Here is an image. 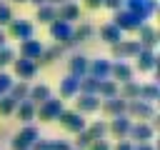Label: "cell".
Returning <instances> with one entry per match:
<instances>
[{
    "label": "cell",
    "mask_w": 160,
    "mask_h": 150,
    "mask_svg": "<svg viewBox=\"0 0 160 150\" xmlns=\"http://www.w3.org/2000/svg\"><path fill=\"white\" fill-rule=\"evenodd\" d=\"M15 108H18V102H15L10 95H0V115H2V118L12 115V112H15Z\"/></svg>",
    "instance_id": "cell-35"
},
{
    "label": "cell",
    "mask_w": 160,
    "mask_h": 150,
    "mask_svg": "<svg viewBox=\"0 0 160 150\" xmlns=\"http://www.w3.org/2000/svg\"><path fill=\"white\" fill-rule=\"evenodd\" d=\"M50 38L58 40V45H62L68 38H72V25L62 22V20H52L50 22Z\"/></svg>",
    "instance_id": "cell-23"
},
{
    "label": "cell",
    "mask_w": 160,
    "mask_h": 150,
    "mask_svg": "<svg viewBox=\"0 0 160 150\" xmlns=\"http://www.w3.org/2000/svg\"><path fill=\"white\" fill-rule=\"evenodd\" d=\"M28 90H30V82L15 80V82L10 85V90H8V95H10L15 102H22V100H28Z\"/></svg>",
    "instance_id": "cell-30"
},
{
    "label": "cell",
    "mask_w": 160,
    "mask_h": 150,
    "mask_svg": "<svg viewBox=\"0 0 160 150\" xmlns=\"http://www.w3.org/2000/svg\"><path fill=\"white\" fill-rule=\"evenodd\" d=\"M78 92H82V95H95V92H98V80H95V78H90V75L80 78Z\"/></svg>",
    "instance_id": "cell-34"
},
{
    "label": "cell",
    "mask_w": 160,
    "mask_h": 150,
    "mask_svg": "<svg viewBox=\"0 0 160 150\" xmlns=\"http://www.w3.org/2000/svg\"><path fill=\"white\" fill-rule=\"evenodd\" d=\"M100 100H110V98H118V82L115 80H98V92H95Z\"/></svg>",
    "instance_id": "cell-26"
},
{
    "label": "cell",
    "mask_w": 160,
    "mask_h": 150,
    "mask_svg": "<svg viewBox=\"0 0 160 150\" xmlns=\"http://www.w3.org/2000/svg\"><path fill=\"white\" fill-rule=\"evenodd\" d=\"M125 115L132 120V122H150L152 128L158 125L155 122V105H150V102H145V100H128V105H125Z\"/></svg>",
    "instance_id": "cell-1"
},
{
    "label": "cell",
    "mask_w": 160,
    "mask_h": 150,
    "mask_svg": "<svg viewBox=\"0 0 160 150\" xmlns=\"http://www.w3.org/2000/svg\"><path fill=\"white\" fill-rule=\"evenodd\" d=\"M28 2H32V5H35V8H40V5H45V2H48V0H28Z\"/></svg>",
    "instance_id": "cell-48"
},
{
    "label": "cell",
    "mask_w": 160,
    "mask_h": 150,
    "mask_svg": "<svg viewBox=\"0 0 160 150\" xmlns=\"http://www.w3.org/2000/svg\"><path fill=\"white\" fill-rule=\"evenodd\" d=\"M0 2H5V0H0Z\"/></svg>",
    "instance_id": "cell-50"
},
{
    "label": "cell",
    "mask_w": 160,
    "mask_h": 150,
    "mask_svg": "<svg viewBox=\"0 0 160 150\" xmlns=\"http://www.w3.org/2000/svg\"><path fill=\"white\" fill-rule=\"evenodd\" d=\"M132 75H135V70H132V65L125 62V60H115V62L110 65V80H115L118 85L132 80Z\"/></svg>",
    "instance_id": "cell-14"
},
{
    "label": "cell",
    "mask_w": 160,
    "mask_h": 150,
    "mask_svg": "<svg viewBox=\"0 0 160 150\" xmlns=\"http://www.w3.org/2000/svg\"><path fill=\"white\" fill-rule=\"evenodd\" d=\"M5 35L12 38V40H20V42L30 40V38H35V25L30 20H25V18H12L8 30H5Z\"/></svg>",
    "instance_id": "cell-4"
},
{
    "label": "cell",
    "mask_w": 160,
    "mask_h": 150,
    "mask_svg": "<svg viewBox=\"0 0 160 150\" xmlns=\"http://www.w3.org/2000/svg\"><path fill=\"white\" fill-rule=\"evenodd\" d=\"M88 62H90V58H85L82 52H75V55L68 60V75L85 78V75H88Z\"/></svg>",
    "instance_id": "cell-22"
},
{
    "label": "cell",
    "mask_w": 160,
    "mask_h": 150,
    "mask_svg": "<svg viewBox=\"0 0 160 150\" xmlns=\"http://www.w3.org/2000/svg\"><path fill=\"white\" fill-rule=\"evenodd\" d=\"M62 110H65V105H62L60 98H48L45 102H40L35 108V120H40V122H55Z\"/></svg>",
    "instance_id": "cell-3"
},
{
    "label": "cell",
    "mask_w": 160,
    "mask_h": 150,
    "mask_svg": "<svg viewBox=\"0 0 160 150\" xmlns=\"http://www.w3.org/2000/svg\"><path fill=\"white\" fill-rule=\"evenodd\" d=\"M55 15H58L55 20H62V22H70V25H72L75 20H80V5L72 2V0L65 2V5H58V8H55Z\"/></svg>",
    "instance_id": "cell-19"
},
{
    "label": "cell",
    "mask_w": 160,
    "mask_h": 150,
    "mask_svg": "<svg viewBox=\"0 0 160 150\" xmlns=\"http://www.w3.org/2000/svg\"><path fill=\"white\" fill-rule=\"evenodd\" d=\"M60 55H62V48L55 42V45H50V48H42V52H40V58L35 60V65L40 68V65H52L55 60H60Z\"/></svg>",
    "instance_id": "cell-25"
},
{
    "label": "cell",
    "mask_w": 160,
    "mask_h": 150,
    "mask_svg": "<svg viewBox=\"0 0 160 150\" xmlns=\"http://www.w3.org/2000/svg\"><path fill=\"white\" fill-rule=\"evenodd\" d=\"M78 85H80V78H75V75H65V78H60L58 98H60V100H72V98L78 95Z\"/></svg>",
    "instance_id": "cell-16"
},
{
    "label": "cell",
    "mask_w": 160,
    "mask_h": 150,
    "mask_svg": "<svg viewBox=\"0 0 160 150\" xmlns=\"http://www.w3.org/2000/svg\"><path fill=\"white\" fill-rule=\"evenodd\" d=\"M12 18H15V15H12L10 5H8V2H0V28L10 25V20H12Z\"/></svg>",
    "instance_id": "cell-38"
},
{
    "label": "cell",
    "mask_w": 160,
    "mask_h": 150,
    "mask_svg": "<svg viewBox=\"0 0 160 150\" xmlns=\"http://www.w3.org/2000/svg\"><path fill=\"white\" fill-rule=\"evenodd\" d=\"M15 82V78L10 75V72H5V70H0V95H8V90H10V85Z\"/></svg>",
    "instance_id": "cell-39"
},
{
    "label": "cell",
    "mask_w": 160,
    "mask_h": 150,
    "mask_svg": "<svg viewBox=\"0 0 160 150\" xmlns=\"http://www.w3.org/2000/svg\"><path fill=\"white\" fill-rule=\"evenodd\" d=\"M42 48H45V45H42L40 40H35V38L22 40V42H20V55H18V58H25V60H32V62H35V60L40 58Z\"/></svg>",
    "instance_id": "cell-21"
},
{
    "label": "cell",
    "mask_w": 160,
    "mask_h": 150,
    "mask_svg": "<svg viewBox=\"0 0 160 150\" xmlns=\"http://www.w3.org/2000/svg\"><path fill=\"white\" fill-rule=\"evenodd\" d=\"M118 95H120L122 100H138V95H140V82H138V80H128V82L118 85Z\"/></svg>",
    "instance_id": "cell-29"
},
{
    "label": "cell",
    "mask_w": 160,
    "mask_h": 150,
    "mask_svg": "<svg viewBox=\"0 0 160 150\" xmlns=\"http://www.w3.org/2000/svg\"><path fill=\"white\" fill-rule=\"evenodd\" d=\"M38 138H40L38 125L28 122V125H22V128L12 135V140H10V150H30V145H32Z\"/></svg>",
    "instance_id": "cell-2"
},
{
    "label": "cell",
    "mask_w": 160,
    "mask_h": 150,
    "mask_svg": "<svg viewBox=\"0 0 160 150\" xmlns=\"http://www.w3.org/2000/svg\"><path fill=\"white\" fill-rule=\"evenodd\" d=\"M95 35V28L90 25V22H80L78 28H72V38L78 40V42H85V40H90Z\"/></svg>",
    "instance_id": "cell-33"
},
{
    "label": "cell",
    "mask_w": 160,
    "mask_h": 150,
    "mask_svg": "<svg viewBox=\"0 0 160 150\" xmlns=\"http://www.w3.org/2000/svg\"><path fill=\"white\" fill-rule=\"evenodd\" d=\"M15 58H18V52H15L12 48H8V45H5V48H0V70H2V68H8V65H12V60H15Z\"/></svg>",
    "instance_id": "cell-37"
},
{
    "label": "cell",
    "mask_w": 160,
    "mask_h": 150,
    "mask_svg": "<svg viewBox=\"0 0 160 150\" xmlns=\"http://www.w3.org/2000/svg\"><path fill=\"white\" fill-rule=\"evenodd\" d=\"M138 100H145V102H155V100H160V88H158V82H140V95H138Z\"/></svg>",
    "instance_id": "cell-27"
},
{
    "label": "cell",
    "mask_w": 160,
    "mask_h": 150,
    "mask_svg": "<svg viewBox=\"0 0 160 150\" xmlns=\"http://www.w3.org/2000/svg\"><path fill=\"white\" fill-rule=\"evenodd\" d=\"M8 45V35H5V30L0 28V48H5Z\"/></svg>",
    "instance_id": "cell-46"
},
{
    "label": "cell",
    "mask_w": 160,
    "mask_h": 150,
    "mask_svg": "<svg viewBox=\"0 0 160 150\" xmlns=\"http://www.w3.org/2000/svg\"><path fill=\"white\" fill-rule=\"evenodd\" d=\"M50 150H72L68 140H50Z\"/></svg>",
    "instance_id": "cell-41"
},
{
    "label": "cell",
    "mask_w": 160,
    "mask_h": 150,
    "mask_svg": "<svg viewBox=\"0 0 160 150\" xmlns=\"http://www.w3.org/2000/svg\"><path fill=\"white\" fill-rule=\"evenodd\" d=\"M95 32H98V35H100V40H102V42H108V45H115V42L125 40V32H122L120 28H115L112 22L100 25V30H95Z\"/></svg>",
    "instance_id": "cell-20"
},
{
    "label": "cell",
    "mask_w": 160,
    "mask_h": 150,
    "mask_svg": "<svg viewBox=\"0 0 160 150\" xmlns=\"http://www.w3.org/2000/svg\"><path fill=\"white\" fill-rule=\"evenodd\" d=\"M125 105H128V100H122L120 95H118V98H110V100H100V110H102L105 118L125 115Z\"/></svg>",
    "instance_id": "cell-18"
},
{
    "label": "cell",
    "mask_w": 160,
    "mask_h": 150,
    "mask_svg": "<svg viewBox=\"0 0 160 150\" xmlns=\"http://www.w3.org/2000/svg\"><path fill=\"white\" fill-rule=\"evenodd\" d=\"M88 150H110V142L108 140H92L88 145Z\"/></svg>",
    "instance_id": "cell-42"
},
{
    "label": "cell",
    "mask_w": 160,
    "mask_h": 150,
    "mask_svg": "<svg viewBox=\"0 0 160 150\" xmlns=\"http://www.w3.org/2000/svg\"><path fill=\"white\" fill-rule=\"evenodd\" d=\"M140 52V45H138V40H120V42H115V45H110V55H112V60H132L135 55Z\"/></svg>",
    "instance_id": "cell-7"
},
{
    "label": "cell",
    "mask_w": 160,
    "mask_h": 150,
    "mask_svg": "<svg viewBox=\"0 0 160 150\" xmlns=\"http://www.w3.org/2000/svg\"><path fill=\"white\" fill-rule=\"evenodd\" d=\"M55 18H58V15H55V8H52V5H48V2H45V5H40V8L35 10V20H40L42 25H50Z\"/></svg>",
    "instance_id": "cell-32"
},
{
    "label": "cell",
    "mask_w": 160,
    "mask_h": 150,
    "mask_svg": "<svg viewBox=\"0 0 160 150\" xmlns=\"http://www.w3.org/2000/svg\"><path fill=\"white\" fill-rule=\"evenodd\" d=\"M85 132L90 135V140H105V135H108V120H92V122H88Z\"/></svg>",
    "instance_id": "cell-28"
},
{
    "label": "cell",
    "mask_w": 160,
    "mask_h": 150,
    "mask_svg": "<svg viewBox=\"0 0 160 150\" xmlns=\"http://www.w3.org/2000/svg\"><path fill=\"white\" fill-rule=\"evenodd\" d=\"M65 2H70V0H48V5H52V8H58V5H65Z\"/></svg>",
    "instance_id": "cell-47"
},
{
    "label": "cell",
    "mask_w": 160,
    "mask_h": 150,
    "mask_svg": "<svg viewBox=\"0 0 160 150\" xmlns=\"http://www.w3.org/2000/svg\"><path fill=\"white\" fill-rule=\"evenodd\" d=\"M135 32H138V45H140V48H145V50H155V45H158V40H160V35H158V30H155L150 22L140 25Z\"/></svg>",
    "instance_id": "cell-12"
},
{
    "label": "cell",
    "mask_w": 160,
    "mask_h": 150,
    "mask_svg": "<svg viewBox=\"0 0 160 150\" xmlns=\"http://www.w3.org/2000/svg\"><path fill=\"white\" fill-rule=\"evenodd\" d=\"M15 115H18V120H22V122L28 125V122L35 120V105H32L30 100H22V102H18V108H15Z\"/></svg>",
    "instance_id": "cell-31"
},
{
    "label": "cell",
    "mask_w": 160,
    "mask_h": 150,
    "mask_svg": "<svg viewBox=\"0 0 160 150\" xmlns=\"http://www.w3.org/2000/svg\"><path fill=\"white\" fill-rule=\"evenodd\" d=\"M102 8H108V10H122L125 8V0H102Z\"/></svg>",
    "instance_id": "cell-40"
},
{
    "label": "cell",
    "mask_w": 160,
    "mask_h": 150,
    "mask_svg": "<svg viewBox=\"0 0 160 150\" xmlns=\"http://www.w3.org/2000/svg\"><path fill=\"white\" fill-rule=\"evenodd\" d=\"M92 140H90V135L85 132V130H80V132H75V140L70 142L72 145V150H88V145H90Z\"/></svg>",
    "instance_id": "cell-36"
},
{
    "label": "cell",
    "mask_w": 160,
    "mask_h": 150,
    "mask_svg": "<svg viewBox=\"0 0 160 150\" xmlns=\"http://www.w3.org/2000/svg\"><path fill=\"white\" fill-rule=\"evenodd\" d=\"M155 138V128L150 125V122H132L130 125V130H128V140L130 142H150Z\"/></svg>",
    "instance_id": "cell-9"
},
{
    "label": "cell",
    "mask_w": 160,
    "mask_h": 150,
    "mask_svg": "<svg viewBox=\"0 0 160 150\" xmlns=\"http://www.w3.org/2000/svg\"><path fill=\"white\" fill-rule=\"evenodd\" d=\"M110 150H132V142L130 140H118L115 145H110Z\"/></svg>",
    "instance_id": "cell-43"
},
{
    "label": "cell",
    "mask_w": 160,
    "mask_h": 150,
    "mask_svg": "<svg viewBox=\"0 0 160 150\" xmlns=\"http://www.w3.org/2000/svg\"><path fill=\"white\" fill-rule=\"evenodd\" d=\"M115 28H120L122 32H130V30H138L140 25H145L148 20H142L140 15H135V12H130V10H115V15H112V20H110Z\"/></svg>",
    "instance_id": "cell-5"
},
{
    "label": "cell",
    "mask_w": 160,
    "mask_h": 150,
    "mask_svg": "<svg viewBox=\"0 0 160 150\" xmlns=\"http://www.w3.org/2000/svg\"><path fill=\"white\" fill-rule=\"evenodd\" d=\"M48 98H52V92H50V88L45 85V82H35V85H30V90H28V100L38 108L40 102H45Z\"/></svg>",
    "instance_id": "cell-24"
},
{
    "label": "cell",
    "mask_w": 160,
    "mask_h": 150,
    "mask_svg": "<svg viewBox=\"0 0 160 150\" xmlns=\"http://www.w3.org/2000/svg\"><path fill=\"white\" fill-rule=\"evenodd\" d=\"M12 2H28V0H12Z\"/></svg>",
    "instance_id": "cell-49"
},
{
    "label": "cell",
    "mask_w": 160,
    "mask_h": 150,
    "mask_svg": "<svg viewBox=\"0 0 160 150\" xmlns=\"http://www.w3.org/2000/svg\"><path fill=\"white\" fill-rule=\"evenodd\" d=\"M132 60H135L132 70H138V72H152V70L158 68V55H155V50L140 48V52H138Z\"/></svg>",
    "instance_id": "cell-10"
},
{
    "label": "cell",
    "mask_w": 160,
    "mask_h": 150,
    "mask_svg": "<svg viewBox=\"0 0 160 150\" xmlns=\"http://www.w3.org/2000/svg\"><path fill=\"white\" fill-rule=\"evenodd\" d=\"M125 10L140 15L142 20H150L158 12V0H125Z\"/></svg>",
    "instance_id": "cell-8"
},
{
    "label": "cell",
    "mask_w": 160,
    "mask_h": 150,
    "mask_svg": "<svg viewBox=\"0 0 160 150\" xmlns=\"http://www.w3.org/2000/svg\"><path fill=\"white\" fill-rule=\"evenodd\" d=\"M12 72H15V78L18 80H32L35 75H38V65L32 62V60H25V58H15L12 60Z\"/></svg>",
    "instance_id": "cell-13"
},
{
    "label": "cell",
    "mask_w": 160,
    "mask_h": 150,
    "mask_svg": "<svg viewBox=\"0 0 160 150\" xmlns=\"http://www.w3.org/2000/svg\"><path fill=\"white\" fill-rule=\"evenodd\" d=\"M55 122H60V125H62L68 132H72V135L80 132V130H85V125H88L85 115H80V112H75V110H62Z\"/></svg>",
    "instance_id": "cell-6"
},
{
    "label": "cell",
    "mask_w": 160,
    "mask_h": 150,
    "mask_svg": "<svg viewBox=\"0 0 160 150\" xmlns=\"http://www.w3.org/2000/svg\"><path fill=\"white\" fill-rule=\"evenodd\" d=\"M85 8H90V10H98V8H102V0H85Z\"/></svg>",
    "instance_id": "cell-45"
},
{
    "label": "cell",
    "mask_w": 160,
    "mask_h": 150,
    "mask_svg": "<svg viewBox=\"0 0 160 150\" xmlns=\"http://www.w3.org/2000/svg\"><path fill=\"white\" fill-rule=\"evenodd\" d=\"M110 65H112V60H108V58H95V60L88 62V75L95 78V80H108V78H110Z\"/></svg>",
    "instance_id": "cell-15"
},
{
    "label": "cell",
    "mask_w": 160,
    "mask_h": 150,
    "mask_svg": "<svg viewBox=\"0 0 160 150\" xmlns=\"http://www.w3.org/2000/svg\"><path fill=\"white\" fill-rule=\"evenodd\" d=\"M72 2H75V0H72Z\"/></svg>",
    "instance_id": "cell-51"
},
{
    "label": "cell",
    "mask_w": 160,
    "mask_h": 150,
    "mask_svg": "<svg viewBox=\"0 0 160 150\" xmlns=\"http://www.w3.org/2000/svg\"><path fill=\"white\" fill-rule=\"evenodd\" d=\"M132 150H155L152 142H132Z\"/></svg>",
    "instance_id": "cell-44"
},
{
    "label": "cell",
    "mask_w": 160,
    "mask_h": 150,
    "mask_svg": "<svg viewBox=\"0 0 160 150\" xmlns=\"http://www.w3.org/2000/svg\"><path fill=\"white\" fill-rule=\"evenodd\" d=\"M75 98H78L75 100V112L85 115V112H98L100 110V98L98 95H82V92H78Z\"/></svg>",
    "instance_id": "cell-17"
},
{
    "label": "cell",
    "mask_w": 160,
    "mask_h": 150,
    "mask_svg": "<svg viewBox=\"0 0 160 150\" xmlns=\"http://www.w3.org/2000/svg\"><path fill=\"white\" fill-rule=\"evenodd\" d=\"M132 120L128 115H118V118H110L108 120V135L118 138V140H128V130H130Z\"/></svg>",
    "instance_id": "cell-11"
}]
</instances>
